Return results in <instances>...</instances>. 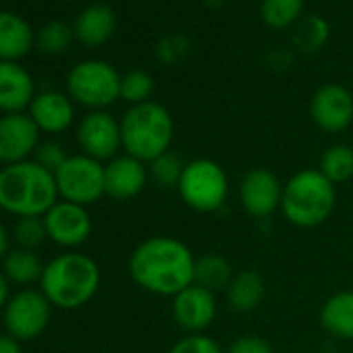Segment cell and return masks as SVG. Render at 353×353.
Instances as JSON below:
<instances>
[{"instance_id": "1", "label": "cell", "mask_w": 353, "mask_h": 353, "mask_svg": "<svg viewBox=\"0 0 353 353\" xmlns=\"http://www.w3.org/2000/svg\"><path fill=\"white\" fill-rule=\"evenodd\" d=\"M196 256L181 239L154 235L141 241L129 258V274L148 293L174 297L194 285Z\"/></svg>"}, {"instance_id": "2", "label": "cell", "mask_w": 353, "mask_h": 353, "mask_svg": "<svg viewBox=\"0 0 353 353\" xmlns=\"http://www.w3.org/2000/svg\"><path fill=\"white\" fill-rule=\"evenodd\" d=\"M59 202L54 174L36 160H26L0 168V208L26 219L44 216Z\"/></svg>"}, {"instance_id": "3", "label": "cell", "mask_w": 353, "mask_h": 353, "mask_svg": "<svg viewBox=\"0 0 353 353\" xmlns=\"http://www.w3.org/2000/svg\"><path fill=\"white\" fill-rule=\"evenodd\" d=\"M100 281V266L94 258L81 252H65L44 266L40 291L54 307L77 310L94 299Z\"/></svg>"}, {"instance_id": "4", "label": "cell", "mask_w": 353, "mask_h": 353, "mask_svg": "<svg viewBox=\"0 0 353 353\" xmlns=\"http://www.w3.org/2000/svg\"><path fill=\"white\" fill-rule=\"evenodd\" d=\"M334 202V185L318 168H303L285 183L281 210L291 225L312 229L328 221Z\"/></svg>"}, {"instance_id": "5", "label": "cell", "mask_w": 353, "mask_h": 353, "mask_svg": "<svg viewBox=\"0 0 353 353\" xmlns=\"http://www.w3.org/2000/svg\"><path fill=\"white\" fill-rule=\"evenodd\" d=\"M174 137V123L170 112L156 102L131 106L121 119V139L125 154L152 162L170 150Z\"/></svg>"}, {"instance_id": "6", "label": "cell", "mask_w": 353, "mask_h": 353, "mask_svg": "<svg viewBox=\"0 0 353 353\" xmlns=\"http://www.w3.org/2000/svg\"><path fill=\"white\" fill-rule=\"evenodd\" d=\"M176 192L185 206L196 212H219L229 198V176L219 162L196 158L185 164Z\"/></svg>"}, {"instance_id": "7", "label": "cell", "mask_w": 353, "mask_h": 353, "mask_svg": "<svg viewBox=\"0 0 353 353\" xmlns=\"http://www.w3.org/2000/svg\"><path fill=\"white\" fill-rule=\"evenodd\" d=\"M67 90L81 106L104 110L121 98V77L108 63L83 61L69 71Z\"/></svg>"}, {"instance_id": "8", "label": "cell", "mask_w": 353, "mask_h": 353, "mask_svg": "<svg viewBox=\"0 0 353 353\" xmlns=\"http://www.w3.org/2000/svg\"><path fill=\"white\" fill-rule=\"evenodd\" d=\"M59 198L79 206H90L106 196L104 164L85 154L69 156L54 172Z\"/></svg>"}, {"instance_id": "9", "label": "cell", "mask_w": 353, "mask_h": 353, "mask_svg": "<svg viewBox=\"0 0 353 353\" xmlns=\"http://www.w3.org/2000/svg\"><path fill=\"white\" fill-rule=\"evenodd\" d=\"M50 314L52 303L40 289H21L3 310L5 330L17 341H34L48 328Z\"/></svg>"}, {"instance_id": "10", "label": "cell", "mask_w": 353, "mask_h": 353, "mask_svg": "<svg viewBox=\"0 0 353 353\" xmlns=\"http://www.w3.org/2000/svg\"><path fill=\"white\" fill-rule=\"evenodd\" d=\"M77 143L94 160H112L119 148H123L121 123L106 110H92L77 127Z\"/></svg>"}, {"instance_id": "11", "label": "cell", "mask_w": 353, "mask_h": 353, "mask_svg": "<svg viewBox=\"0 0 353 353\" xmlns=\"http://www.w3.org/2000/svg\"><path fill=\"white\" fill-rule=\"evenodd\" d=\"M42 219L48 239L61 248H79L92 235V216L85 206L59 200Z\"/></svg>"}, {"instance_id": "12", "label": "cell", "mask_w": 353, "mask_h": 353, "mask_svg": "<svg viewBox=\"0 0 353 353\" xmlns=\"http://www.w3.org/2000/svg\"><path fill=\"white\" fill-rule=\"evenodd\" d=\"M283 183L268 168H252L239 183V202L250 216L266 219L281 208Z\"/></svg>"}, {"instance_id": "13", "label": "cell", "mask_w": 353, "mask_h": 353, "mask_svg": "<svg viewBox=\"0 0 353 353\" xmlns=\"http://www.w3.org/2000/svg\"><path fill=\"white\" fill-rule=\"evenodd\" d=\"M40 129L26 112L0 117V164L9 166L30 160L40 143Z\"/></svg>"}, {"instance_id": "14", "label": "cell", "mask_w": 353, "mask_h": 353, "mask_svg": "<svg viewBox=\"0 0 353 353\" xmlns=\"http://www.w3.org/2000/svg\"><path fill=\"white\" fill-rule=\"evenodd\" d=\"M216 310V293L196 283L172 297V318L190 334H202L214 322Z\"/></svg>"}, {"instance_id": "15", "label": "cell", "mask_w": 353, "mask_h": 353, "mask_svg": "<svg viewBox=\"0 0 353 353\" xmlns=\"http://www.w3.org/2000/svg\"><path fill=\"white\" fill-rule=\"evenodd\" d=\"M310 114L322 131H345L353 121V96L347 88L328 83L312 96Z\"/></svg>"}, {"instance_id": "16", "label": "cell", "mask_w": 353, "mask_h": 353, "mask_svg": "<svg viewBox=\"0 0 353 353\" xmlns=\"http://www.w3.org/2000/svg\"><path fill=\"white\" fill-rule=\"evenodd\" d=\"M148 166L145 162L123 154L114 156L104 164V185H106V196L119 202L131 200L139 196L148 183Z\"/></svg>"}, {"instance_id": "17", "label": "cell", "mask_w": 353, "mask_h": 353, "mask_svg": "<svg viewBox=\"0 0 353 353\" xmlns=\"http://www.w3.org/2000/svg\"><path fill=\"white\" fill-rule=\"evenodd\" d=\"M34 79L15 61H0V112H23L34 102Z\"/></svg>"}, {"instance_id": "18", "label": "cell", "mask_w": 353, "mask_h": 353, "mask_svg": "<svg viewBox=\"0 0 353 353\" xmlns=\"http://www.w3.org/2000/svg\"><path fill=\"white\" fill-rule=\"evenodd\" d=\"M28 114L34 119V123L38 125L40 131L63 133L73 125L75 108H73V102L65 94L48 90L34 98Z\"/></svg>"}, {"instance_id": "19", "label": "cell", "mask_w": 353, "mask_h": 353, "mask_svg": "<svg viewBox=\"0 0 353 353\" xmlns=\"http://www.w3.org/2000/svg\"><path fill=\"white\" fill-rule=\"evenodd\" d=\"M36 46L32 26L17 13L0 11V61L23 59Z\"/></svg>"}, {"instance_id": "20", "label": "cell", "mask_w": 353, "mask_h": 353, "mask_svg": "<svg viewBox=\"0 0 353 353\" xmlns=\"http://www.w3.org/2000/svg\"><path fill=\"white\" fill-rule=\"evenodd\" d=\"M114 23L117 21H114V13H112L110 7H106V5H90L79 13L77 21L73 26V32H75V36H77V40L81 44L94 48V46L104 44L112 36Z\"/></svg>"}, {"instance_id": "21", "label": "cell", "mask_w": 353, "mask_h": 353, "mask_svg": "<svg viewBox=\"0 0 353 353\" xmlns=\"http://www.w3.org/2000/svg\"><path fill=\"white\" fill-rule=\"evenodd\" d=\"M320 324L328 334L353 341V291L330 295L320 307Z\"/></svg>"}, {"instance_id": "22", "label": "cell", "mask_w": 353, "mask_h": 353, "mask_svg": "<svg viewBox=\"0 0 353 353\" xmlns=\"http://www.w3.org/2000/svg\"><path fill=\"white\" fill-rule=\"evenodd\" d=\"M225 295H227V303L231 310L252 312L264 301L266 281L258 270H241L233 276Z\"/></svg>"}, {"instance_id": "23", "label": "cell", "mask_w": 353, "mask_h": 353, "mask_svg": "<svg viewBox=\"0 0 353 353\" xmlns=\"http://www.w3.org/2000/svg\"><path fill=\"white\" fill-rule=\"evenodd\" d=\"M233 276H235V270L225 256H221L216 252H208V254L196 258V272H194L196 285H200L212 293L227 291Z\"/></svg>"}, {"instance_id": "24", "label": "cell", "mask_w": 353, "mask_h": 353, "mask_svg": "<svg viewBox=\"0 0 353 353\" xmlns=\"http://www.w3.org/2000/svg\"><path fill=\"white\" fill-rule=\"evenodd\" d=\"M44 266L40 256L32 250H23V248H15L11 250L5 260H3V274L9 279V283L15 285H34L40 283Z\"/></svg>"}, {"instance_id": "25", "label": "cell", "mask_w": 353, "mask_h": 353, "mask_svg": "<svg viewBox=\"0 0 353 353\" xmlns=\"http://www.w3.org/2000/svg\"><path fill=\"white\" fill-rule=\"evenodd\" d=\"M318 170L326 176L332 185L349 181L353 176V148L345 145V143L330 145L322 154Z\"/></svg>"}, {"instance_id": "26", "label": "cell", "mask_w": 353, "mask_h": 353, "mask_svg": "<svg viewBox=\"0 0 353 353\" xmlns=\"http://www.w3.org/2000/svg\"><path fill=\"white\" fill-rule=\"evenodd\" d=\"M185 164L183 158L179 154H174V152H166L158 158H154L150 162V176L154 179V183L158 188H179V181H181V176H183V170H185Z\"/></svg>"}, {"instance_id": "27", "label": "cell", "mask_w": 353, "mask_h": 353, "mask_svg": "<svg viewBox=\"0 0 353 353\" xmlns=\"http://www.w3.org/2000/svg\"><path fill=\"white\" fill-rule=\"evenodd\" d=\"M293 44L303 52H316L328 40V26L320 17H305L293 28Z\"/></svg>"}, {"instance_id": "28", "label": "cell", "mask_w": 353, "mask_h": 353, "mask_svg": "<svg viewBox=\"0 0 353 353\" xmlns=\"http://www.w3.org/2000/svg\"><path fill=\"white\" fill-rule=\"evenodd\" d=\"M301 7H303V0H264L262 19L266 26L274 30H283L297 21Z\"/></svg>"}, {"instance_id": "29", "label": "cell", "mask_w": 353, "mask_h": 353, "mask_svg": "<svg viewBox=\"0 0 353 353\" xmlns=\"http://www.w3.org/2000/svg\"><path fill=\"white\" fill-rule=\"evenodd\" d=\"M73 34L65 21H50L36 34V46L46 54H61L71 46Z\"/></svg>"}, {"instance_id": "30", "label": "cell", "mask_w": 353, "mask_h": 353, "mask_svg": "<svg viewBox=\"0 0 353 353\" xmlns=\"http://www.w3.org/2000/svg\"><path fill=\"white\" fill-rule=\"evenodd\" d=\"M152 92H154V81H152L150 73H145L141 69L129 71L127 75L121 77V98L127 100L131 106L150 102Z\"/></svg>"}, {"instance_id": "31", "label": "cell", "mask_w": 353, "mask_h": 353, "mask_svg": "<svg viewBox=\"0 0 353 353\" xmlns=\"http://www.w3.org/2000/svg\"><path fill=\"white\" fill-rule=\"evenodd\" d=\"M13 239L17 241V248L23 250H38L46 239V225L42 216H26V219H17L15 227H13Z\"/></svg>"}, {"instance_id": "32", "label": "cell", "mask_w": 353, "mask_h": 353, "mask_svg": "<svg viewBox=\"0 0 353 353\" xmlns=\"http://www.w3.org/2000/svg\"><path fill=\"white\" fill-rule=\"evenodd\" d=\"M168 353H225V349L219 345V341L202 332V334H185L168 349Z\"/></svg>"}, {"instance_id": "33", "label": "cell", "mask_w": 353, "mask_h": 353, "mask_svg": "<svg viewBox=\"0 0 353 353\" xmlns=\"http://www.w3.org/2000/svg\"><path fill=\"white\" fill-rule=\"evenodd\" d=\"M67 158H69V156H67L65 148H63L61 143L52 141V139L40 141L38 148H36V152H34V160H36L42 168L50 170L52 174L67 162Z\"/></svg>"}, {"instance_id": "34", "label": "cell", "mask_w": 353, "mask_h": 353, "mask_svg": "<svg viewBox=\"0 0 353 353\" xmlns=\"http://www.w3.org/2000/svg\"><path fill=\"white\" fill-rule=\"evenodd\" d=\"M225 353H274L272 345L258 334H243L235 339Z\"/></svg>"}, {"instance_id": "35", "label": "cell", "mask_w": 353, "mask_h": 353, "mask_svg": "<svg viewBox=\"0 0 353 353\" xmlns=\"http://www.w3.org/2000/svg\"><path fill=\"white\" fill-rule=\"evenodd\" d=\"M185 52H188V40L179 38V36L164 38L158 44V57L162 63H176Z\"/></svg>"}, {"instance_id": "36", "label": "cell", "mask_w": 353, "mask_h": 353, "mask_svg": "<svg viewBox=\"0 0 353 353\" xmlns=\"http://www.w3.org/2000/svg\"><path fill=\"white\" fill-rule=\"evenodd\" d=\"M0 353H23L21 341H17V339L11 336L9 332L0 334Z\"/></svg>"}, {"instance_id": "37", "label": "cell", "mask_w": 353, "mask_h": 353, "mask_svg": "<svg viewBox=\"0 0 353 353\" xmlns=\"http://www.w3.org/2000/svg\"><path fill=\"white\" fill-rule=\"evenodd\" d=\"M11 252V235L7 231V227L0 223V262L5 260V256Z\"/></svg>"}, {"instance_id": "38", "label": "cell", "mask_w": 353, "mask_h": 353, "mask_svg": "<svg viewBox=\"0 0 353 353\" xmlns=\"http://www.w3.org/2000/svg\"><path fill=\"white\" fill-rule=\"evenodd\" d=\"M9 299H11V283L3 274V270H0V310H5Z\"/></svg>"}, {"instance_id": "39", "label": "cell", "mask_w": 353, "mask_h": 353, "mask_svg": "<svg viewBox=\"0 0 353 353\" xmlns=\"http://www.w3.org/2000/svg\"><path fill=\"white\" fill-rule=\"evenodd\" d=\"M225 3V0H208V5H212V7H221Z\"/></svg>"}, {"instance_id": "40", "label": "cell", "mask_w": 353, "mask_h": 353, "mask_svg": "<svg viewBox=\"0 0 353 353\" xmlns=\"http://www.w3.org/2000/svg\"><path fill=\"white\" fill-rule=\"evenodd\" d=\"M297 353H305V351H297Z\"/></svg>"}]
</instances>
